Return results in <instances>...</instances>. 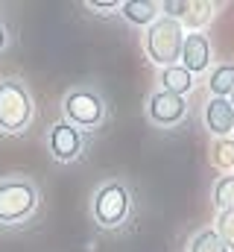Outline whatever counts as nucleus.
Listing matches in <instances>:
<instances>
[{
  "label": "nucleus",
  "mask_w": 234,
  "mask_h": 252,
  "mask_svg": "<svg viewBox=\"0 0 234 252\" xmlns=\"http://www.w3.org/2000/svg\"><path fill=\"white\" fill-rule=\"evenodd\" d=\"M38 205H41V190L35 185V179L21 176V173L0 179V226L15 229V226L29 223Z\"/></svg>",
  "instance_id": "nucleus-1"
},
{
  "label": "nucleus",
  "mask_w": 234,
  "mask_h": 252,
  "mask_svg": "<svg viewBox=\"0 0 234 252\" xmlns=\"http://www.w3.org/2000/svg\"><path fill=\"white\" fill-rule=\"evenodd\" d=\"M184 27L176 21L161 15L152 27H146L144 32V53L152 64H158L161 70L164 67H173L181 62V47H184Z\"/></svg>",
  "instance_id": "nucleus-2"
},
{
  "label": "nucleus",
  "mask_w": 234,
  "mask_h": 252,
  "mask_svg": "<svg viewBox=\"0 0 234 252\" xmlns=\"http://www.w3.org/2000/svg\"><path fill=\"white\" fill-rule=\"evenodd\" d=\"M132 214V190L120 179H109L91 193V217L100 229L115 232Z\"/></svg>",
  "instance_id": "nucleus-3"
},
{
  "label": "nucleus",
  "mask_w": 234,
  "mask_h": 252,
  "mask_svg": "<svg viewBox=\"0 0 234 252\" xmlns=\"http://www.w3.org/2000/svg\"><path fill=\"white\" fill-rule=\"evenodd\" d=\"M32 115H35V103H32L27 82L15 76L0 79V132L6 135L24 132L32 124Z\"/></svg>",
  "instance_id": "nucleus-4"
},
{
  "label": "nucleus",
  "mask_w": 234,
  "mask_h": 252,
  "mask_svg": "<svg viewBox=\"0 0 234 252\" xmlns=\"http://www.w3.org/2000/svg\"><path fill=\"white\" fill-rule=\"evenodd\" d=\"M61 115L79 132H91L106 124L109 106H106L103 94H97L94 88H70L61 100Z\"/></svg>",
  "instance_id": "nucleus-5"
},
{
  "label": "nucleus",
  "mask_w": 234,
  "mask_h": 252,
  "mask_svg": "<svg viewBox=\"0 0 234 252\" xmlns=\"http://www.w3.org/2000/svg\"><path fill=\"white\" fill-rule=\"evenodd\" d=\"M47 150L50 156L61 161V164H70L76 158H82V150H85V138L76 126H70L67 121H58L50 126L47 132Z\"/></svg>",
  "instance_id": "nucleus-6"
},
{
  "label": "nucleus",
  "mask_w": 234,
  "mask_h": 252,
  "mask_svg": "<svg viewBox=\"0 0 234 252\" xmlns=\"http://www.w3.org/2000/svg\"><path fill=\"white\" fill-rule=\"evenodd\" d=\"M146 118L155 126H178L184 118H187V100L178 97V94H170V91H152L149 100H146Z\"/></svg>",
  "instance_id": "nucleus-7"
},
{
  "label": "nucleus",
  "mask_w": 234,
  "mask_h": 252,
  "mask_svg": "<svg viewBox=\"0 0 234 252\" xmlns=\"http://www.w3.org/2000/svg\"><path fill=\"white\" fill-rule=\"evenodd\" d=\"M181 67H187L193 76L205 73L211 67V41L205 32H187L184 47H181Z\"/></svg>",
  "instance_id": "nucleus-8"
},
{
  "label": "nucleus",
  "mask_w": 234,
  "mask_h": 252,
  "mask_svg": "<svg viewBox=\"0 0 234 252\" xmlns=\"http://www.w3.org/2000/svg\"><path fill=\"white\" fill-rule=\"evenodd\" d=\"M205 126L214 138H229V132L234 129V106L232 100L223 97H211L205 103Z\"/></svg>",
  "instance_id": "nucleus-9"
},
{
  "label": "nucleus",
  "mask_w": 234,
  "mask_h": 252,
  "mask_svg": "<svg viewBox=\"0 0 234 252\" xmlns=\"http://www.w3.org/2000/svg\"><path fill=\"white\" fill-rule=\"evenodd\" d=\"M120 12L135 27H152L161 18V3H155V0H126Z\"/></svg>",
  "instance_id": "nucleus-10"
},
{
  "label": "nucleus",
  "mask_w": 234,
  "mask_h": 252,
  "mask_svg": "<svg viewBox=\"0 0 234 252\" xmlns=\"http://www.w3.org/2000/svg\"><path fill=\"white\" fill-rule=\"evenodd\" d=\"M158 82H161V91H170V94L184 97L193 88V73L187 67H181V64H173V67H164L158 73Z\"/></svg>",
  "instance_id": "nucleus-11"
},
{
  "label": "nucleus",
  "mask_w": 234,
  "mask_h": 252,
  "mask_svg": "<svg viewBox=\"0 0 234 252\" xmlns=\"http://www.w3.org/2000/svg\"><path fill=\"white\" fill-rule=\"evenodd\" d=\"M208 91H211V97H223V100H229L234 94V64L232 62L217 64L208 73Z\"/></svg>",
  "instance_id": "nucleus-12"
},
{
  "label": "nucleus",
  "mask_w": 234,
  "mask_h": 252,
  "mask_svg": "<svg viewBox=\"0 0 234 252\" xmlns=\"http://www.w3.org/2000/svg\"><path fill=\"white\" fill-rule=\"evenodd\" d=\"M214 18V3H187V12L181 15V27H187L190 32H202V27Z\"/></svg>",
  "instance_id": "nucleus-13"
},
{
  "label": "nucleus",
  "mask_w": 234,
  "mask_h": 252,
  "mask_svg": "<svg viewBox=\"0 0 234 252\" xmlns=\"http://www.w3.org/2000/svg\"><path fill=\"white\" fill-rule=\"evenodd\" d=\"M211 199L220 211H232L234 208V173H226L214 182V190H211Z\"/></svg>",
  "instance_id": "nucleus-14"
},
{
  "label": "nucleus",
  "mask_w": 234,
  "mask_h": 252,
  "mask_svg": "<svg viewBox=\"0 0 234 252\" xmlns=\"http://www.w3.org/2000/svg\"><path fill=\"white\" fill-rule=\"evenodd\" d=\"M211 164L217 170H234V141L232 138H217L211 147Z\"/></svg>",
  "instance_id": "nucleus-15"
},
{
  "label": "nucleus",
  "mask_w": 234,
  "mask_h": 252,
  "mask_svg": "<svg viewBox=\"0 0 234 252\" xmlns=\"http://www.w3.org/2000/svg\"><path fill=\"white\" fill-rule=\"evenodd\" d=\"M190 252H229V247L223 244V238L217 235V229H202V232L193 235Z\"/></svg>",
  "instance_id": "nucleus-16"
},
{
  "label": "nucleus",
  "mask_w": 234,
  "mask_h": 252,
  "mask_svg": "<svg viewBox=\"0 0 234 252\" xmlns=\"http://www.w3.org/2000/svg\"><path fill=\"white\" fill-rule=\"evenodd\" d=\"M217 235L223 238V244L229 247V252H234V208L217 214Z\"/></svg>",
  "instance_id": "nucleus-17"
},
{
  "label": "nucleus",
  "mask_w": 234,
  "mask_h": 252,
  "mask_svg": "<svg viewBox=\"0 0 234 252\" xmlns=\"http://www.w3.org/2000/svg\"><path fill=\"white\" fill-rule=\"evenodd\" d=\"M85 9H91L94 15H112V12H120V9H123V3H120V0H115V3H97V0H88Z\"/></svg>",
  "instance_id": "nucleus-18"
},
{
  "label": "nucleus",
  "mask_w": 234,
  "mask_h": 252,
  "mask_svg": "<svg viewBox=\"0 0 234 252\" xmlns=\"http://www.w3.org/2000/svg\"><path fill=\"white\" fill-rule=\"evenodd\" d=\"M9 47V30H6V24L0 21V53Z\"/></svg>",
  "instance_id": "nucleus-19"
},
{
  "label": "nucleus",
  "mask_w": 234,
  "mask_h": 252,
  "mask_svg": "<svg viewBox=\"0 0 234 252\" xmlns=\"http://www.w3.org/2000/svg\"><path fill=\"white\" fill-rule=\"evenodd\" d=\"M229 100H232V106H234V94H232V97H229Z\"/></svg>",
  "instance_id": "nucleus-20"
},
{
  "label": "nucleus",
  "mask_w": 234,
  "mask_h": 252,
  "mask_svg": "<svg viewBox=\"0 0 234 252\" xmlns=\"http://www.w3.org/2000/svg\"><path fill=\"white\" fill-rule=\"evenodd\" d=\"M232 141H234V129H232Z\"/></svg>",
  "instance_id": "nucleus-21"
}]
</instances>
